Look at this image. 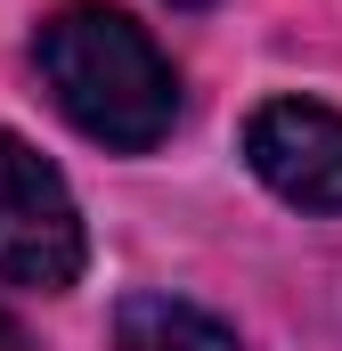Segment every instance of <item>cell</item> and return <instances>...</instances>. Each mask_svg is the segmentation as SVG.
Instances as JSON below:
<instances>
[{
    "mask_svg": "<svg viewBox=\"0 0 342 351\" xmlns=\"http://www.w3.org/2000/svg\"><path fill=\"white\" fill-rule=\"evenodd\" d=\"M33 58H41V82L57 98V114L98 147L139 156L179 123V74L147 41V25H131L122 8H98V0L57 8L33 41Z\"/></svg>",
    "mask_w": 342,
    "mask_h": 351,
    "instance_id": "cell-1",
    "label": "cell"
},
{
    "mask_svg": "<svg viewBox=\"0 0 342 351\" xmlns=\"http://www.w3.org/2000/svg\"><path fill=\"white\" fill-rule=\"evenodd\" d=\"M82 213L49 156H33L16 131H0V278L33 294H66L82 278Z\"/></svg>",
    "mask_w": 342,
    "mask_h": 351,
    "instance_id": "cell-2",
    "label": "cell"
},
{
    "mask_svg": "<svg viewBox=\"0 0 342 351\" xmlns=\"http://www.w3.org/2000/svg\"><path fill=\"white\" fill-rule=\"evenodd\" d=\"M245 164L302 213H342V114L318 98H269L245 123Z\"/></svg>",
    "mask_w": 342,
    "mask_h": 351,
    "instance_id": "cell-3",
    "label": "cell"
},
{
    "mask_svg": "<svg viewBox=\"0 0 342 351\" xmlns=\"http://www.w3.org/2000/svg\"><path fill=\"white\" fill-rule=\"evenodd\" d=\"M114 343L122 351H237V327L179 302V294H122L114 302Z\"/></svg>",
    "mask_w": 342,
    "mask_h": 351,
    "instance_id": "cell-4",
    "label": "cell"
},
{
    "mask_svg": "<svg viewBox=\"0 0 342 351\" xmlns=\"http://www.w3.org/2000/svg\"><path fill=\"white\" fill-rule=\"evenodd\" d=\"M171 8H212V0H171Z\"/></svg>",
    "mask_w": 342,
    "mask_h": 351,
    "instance_id": "cell-5",
    "label": "cell"
},
{
    "mask_svg": "<svg viewBox=\"0 0 342 351\" xmlns=\"http://www.w3.org/2000/svg\"><path fill=\"white\" fill-rule=\"evenodd\" d=\"M0 343H8V319H0Z\"/></svg>",
    "mask_w": 342,
    "mask_h": 351,
    "instance_id": "cell-6",
    "label": "cell"
}]
</instances>
